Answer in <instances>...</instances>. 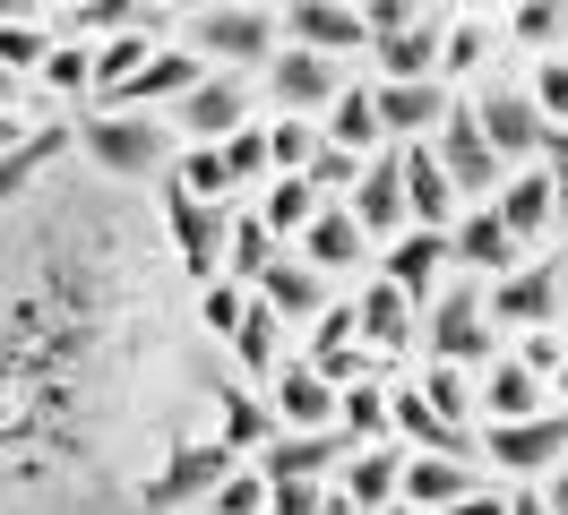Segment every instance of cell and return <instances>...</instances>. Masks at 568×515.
I'll use <instances>...</instances> for the list:
<instances>
[{
	"label": "cell",
	"mask_w": 568,
	"mask_h": 515,
	"mask_svg": "<svg viewBox=\"0 0 568 515\" xmlns=\"http://www.w3.org/2000/svg\"><path fill=\"white\" fill-rule=\"evenodd\" d=\"M164 224L181 240V267L199 275V292L215 284V267L233 258V224H224V206H199L190 189H164Z\"/></svg>",
	"instance_id": "cell-4"
},
{
	"label": "cell",
	"mask_w": 568,
	"mask_h": 515,
	"mask_svg": "<svg viewBox=\"0 0 568 515\" xmlns=\"http://www.w3.org/2000/svg\"><path fill=\"white\" fill-rule=\"evenodd\" d=\"M448 249H457L465 267H483L491 284H499V275H517V240H508V224H499L491 206H465L457 233H448Z\"/></svg>",
	"instance_id": "cell-21"
},
{
	"label": "cell",
	"mask_w": 568,
	"mask_h": 515,
	"mask_svg": "<svg viewBox=\"0 0 568 515\" xmlns=\"http://www.w3.org/2000/svg\"><path fill=\"white\" fill-rule=\"evenodd\" d=\"M371 112H379V130H396V137H414V146H423V130L448 121V86H439V78H423V86H379Z\"/></svg>",
	"instance_id": "cell-20"
},
{
	"label": "cell",
	"mask_w": 568,
	"mask_h": 515,
	"mask_svg": "<svg viewBox=\"0 0 568 515\" xmlns=\"http://www.w3.org/2000/svg\"><path fill=\"white\" fill-rule=\"evenodd\" d=\"M354 336H362V343H379V352H396V343L414 336V301H405L396 284H371V292L354 301Z\"/></svg>",
	"instance_id": "cell-26"
},
{
	"label": "cell",
	"mask_w": 568,
	"mask_h": 515,
	"mask_svg": "<svg viewBox=\"0 0 568 515\" xmlns=\"http://www.w3.org/2000/svg\"><path fill=\"white\" fill-rule=\"evenodd\" d=\"M224 473H242V464H233L215 439L173 446V455L146 473V515H173V507H190V498H215V490H224Z\"/></svg>",
	"instance_id": "cell-2"
},
{
	"label": "cell",
	"mask_w": 568,
	"mask_h": 515,
	"mask_svg": "<svg viewBox=\"0 0 568 515\" xmlns=\"http://www.w3.org/2000/svg\"><path fill=\"white\" fill-rule=\"evenodd\" d=\"M336 455H345L336 430H320V439H284V430H276V446L258 455V473H267V481H320Z\"/></svg>",
	"instance_id": "cell-27"
},
{
	"label": "cell",
	"mask_w": 568,
	"mask_h": 515,
	"mask_svg": "<svg viewBox=\"0 0 568 515\" xmlns=\"http://www.w3.org/2000/svg\"><path fill=\"white\" fill-rule=\"evenodd\" d=\"M267 412H276L284 439H320V430H336V378H320L311 361H302V370L276 378V404Z\"/></svg>",
	"instance_id": "cell-12"
},
{
	"label": "cell",
	"mask_w": 568,
	"mask_h": 515,
	"mask_svg": "<svg viewBox=\"0 0 568 515\" xmlns=\"http://www.w3.org/2000/svg\"><path fill=\"white\" fill-rule=\"evenodd\" d=\"M78 137H87V155L104 172H121V181H146V172H164V121H139V112H95V121H78Z\"/></svg>",
	"instance_id": "cell-1"
},
{
	"label": "cell",
	"mask_w": 568,
	"mask_h": 515,
	"mask_svg": "<svg viewBox=\"0 0 568 515\" xmlns=\"http://www.w3.org/2000/svg\"><path fill=\"white\" fill-rule=\"evenodd\" d=\"M199 78H207V69H199V52H155V61H146L139 78H130V86L104 103V112H146V103H181L190 86H199Z\"/></svg>",
	"instance_id": "cell-19"
},
{
	"label": "cell",
	"mask_w": 568,
	"mask_h": 515,
	"mask_svg": "<svg viewBox=\"0 0 568 515\" xmlns=\"http://www.w3.org/2000/svg\"><path fill=\"white\" fill-rule=\"evenodd\" d=\"M173 189H190L199 206H224V198H233V172H224L215 146H190V155L173 164Z\"/></svg>",
	"instance_id": "cell-37"
},
{
	"label": "cell",
	"mask_w": 568,
	"mask_h": 515,
	"mask_svg": "<svg viewBox=\"0 0 568 515\" xmlns=\"http://www.w3.org/2000/svg\"><path fill=\"white\" fill-rule=\"evenodd\" d=\"M388 515H414V507H388Z\"/></svg>",
	"instance_id": "cell-58"
},
{
	"label": "cell",
	"mask_w": 568,
	"mask_h": 515,
	"mask_svg": "<svg viewBox=\"0 0 568 515\" xmlns=\"http://www.w3.org/2000/svg\"><path fill=\"white\" fill-rule=\"evenodd\" d=\"M320 515H362V507L345 498V490H327V498H320Z\"/></svg>",
	"instance_id": "cell-55"
},
{
	"label": "cell",
	"mask_w": 568,
	"mask_h": 515,
	"mask_svg": "<svg viewBox=\"0 0 568 515\" xmlns=\"http://www.w3.org/2000/svg\"><path fill=\"white\" fill-rule=\"evenodd\" d=\"M258 481H267V473H258ZM320 498H327L320 481H267V515H320Z\"/></svg>",
	"instance_id": "cell-46"
},
{
	"label": "cell",
	"mask_w": 568,
	"mask_h": 515,
	"mask_svg": "<svg viewBox=\"0 0 568 515\" xmlns=\"http://www.w3.org/2000/svg\"><path fill=\"white\" fill-rule=\"evenodd\" d=\"M430 155H439V172L457 181V198L491 206V189H499V155L483 146V130H474V103H448V121H439V137H430Z\"/></svg>",
	"instance_id": "cell-3"
},
{
	"label": "cell",
	"mask_w": 568,
	"mask_h": 515,
	"mask_svg": "<svg viewBox=\"0 0 568 515\" xmlns=\"http://www.w3.org/2000/svg\"><path fill=\"white\" fill-rule=\"evenodd\" d=\"M311 164H320V130L311 121H276L267 130V172L276 181H311Z\"/></svg>",
	"instance_id": "cell-35"
},
{
	"label": "cell",
	"mask_w": 568,
	"mask_h": 515,
	"mask_svg": "<svg viewBox=\"0 0 568 515\" xmlns=\"http://www.w3.org/2000/svg\"><path fill=\"white\" fill-rule=\"evenodd\" d=\"M43 78H52L61 95H78V86H95V52H87V43H52V61H43Z\"/></svg>",
	"instance_id": "cell-44"
},
{
	"label": "cell",
	"mask_w": 568,
	"mask_h": 515,
	"mask_svg": "<svg viewBox=\"0 0 568 515\" xmlns=\"http://www.w3.org/2000/svg\"><path fill=\"white\" fill-rule=\"evenodd\" d=\"M423 404L439 412V421H457V430H465V412H474V387H465V370H439V361H430V370H423Z\"/></svg>",
	"instance_id": "cell-41"
},
{
	"label": "cell",
	"mask_w": 568,
	"mask_h": 515,
	"mask_svg": "<svg viewBox=\"0 0 568 515\" xmlns=\"http://www.w3.org/2000/svg\"><path fill=\"white\" fill-rule=\"evenodd\" d=\"M354 258H362L354 206H320V224L302 233V267H311V275H336V267H354Z\"/></svg>",
	"instance_id": "cell-23"
},
{
	"label": "cell",
	"mask_w": 568,
	"mask_h": 515,
	"mask_svg": "<svg viewBox=\"0 0 568 515\" xmlns=\"http://www.w3.org/2000/svg\"><path fill=\"white\" fill-rule=\"evenodd\" d=\"M327 137H336V155H345V164H354V155H371V146H379V112H371V95H362V86H345V95L327 103Z\"/></svg>",
	"instance_id": "cell-30"
},
{
	"label": "cell",
	"mask_w": 568,
	"mask_h": 515,
	"mask_svg": "<svg viewBox=\"0 0 568 515\" xmlns=\"http://www.w3.org/2000/svg\"><path fill=\"white\" fill-rule=\"evenodd\" d=\"M483 455L499 473H560L568 464V421L542 412V421H508V430H483Z\"/></svg>",
	"instance_id": "cell-7"
},
{
	"label": "cell",
	"mask_w": 568,
	"mask_h": 515,
	"mask_svg": "<svg viewBox=\"0 0 568 515\" xmlns=\"http://www.w3.org/2000/svg\"><path fill=\"white\" fill-rule=\"evenodd\" d=\"M508 34H517V43H551V34H560V9L526 0V9H508Z\"/></svg>",
	"instance_id": "cell-48"
},
{
	"label": "cell",
	"mask_w": 568,
	"mask_h": 515,
	"mask_svg": "<svg viewBox=\"0 0 568 515\" xmlns=\"http://www.w3.org/2000/svg\"><path fill=\"white\" fill-rule=\"evenodd\" d=\"M430 61H439V27H430V18H414L405 34H388V43H379V69H388V86H423Z\"/></svg>",
	"instance_id": "cell-29"
},
{
	"label": "cell",
	"mask_w": 568,
	"mask_h": 515,
	"mask_svg": "<svg viewBox=\"0 0 568 515\" xmlns=\"http://www.w3.org/2000/svg\"><path fill=\"white\" fill-rule=\"evenodd\" d=\"M483 61V27H448L439 34V69H474Z\"/></svg>",
	"instance_id": "cell-49"
},
{
	"label": "cell",
	"mask_w": 568,
	"mask_h": 515,
	"mask_svg": "<svg viewBox=\"0 0 568 515\" xmlns=\"http://www.w3.org/2000/svg\"><path fill=\"white\" fill-rule=\"evenodd\" d=\"M491 215L508 224V240H534L542 224H551V172H517V181H499Z\"/></svg>",
	"instance_id": "cell-25"
},
{
	"label": "cell",
	"mask_w": 568,
	"mask_h": 515,
	"mask_svg": "<svg viewBox=\"0 0 568 515\" xmlns=\"http://www.w3.org/2000/svg\"><path fill=\"white\" fill-rule=\"evenodd\" d=\"M405 224L414 233H457V181L439 172L430 146H405Z\"/></svg>",
	"instance_id": "cell-13"
},
{
	"label": "cell",
	"mask_w": 568,
	"mask_h": 515,
	"mask_svg": "<svg viewBox=\"0 0 568 515\" xmlns=\"http://www.w3.org/2000/svg\"><path fill=\"white\" fill-rule=\"evenodd\" d=\"M542 507H551V515H568V464L551 473V490H542Z\"/></svg>",
	"instance_id": "cell-53"
},
{
	"label": "cell",
	"mask_w": 568,
	"mask_h": 515,
	"mask_svg": "<svg viewBox=\"0 0 568 515\" xmlns=\"http://www.w3.org/2000/svg\"><path fill=\"white\" fill-rule=\"evenodd\" d=\"M388 430H405L423 455H448V464H465V446H474V430H457L423 404V387H388Z\"/></svg>",
	"instance_id": "cell-17"
},
{
	"label": "cell",
	"mask_w": 568,
	"mask_h": 515,
	"mask_svg": "<svg viewBox=\"0 0 568 515\" xmlns=\"http://www.w3.org/2000/svg\"><path fill=\"white\" fill-rule=\"evenodd\" d=\"M474 130H483V146H491L499 164H526V155L551 146V121L534 112V95H508V86L474 103Z\"/></svg>",
	"instance_id": "cell-5"
},
{
	"label": "cell",
	"mask_w": 568,
	"mask_h": 515,
	"mask_svg": "<svg viewBox=\"0 0 568 515\" xmlns=\"http://www.w3.org/2000/svg\"><path fill=\"white\" fill-rule=\"evenodd\" d=\"M448 258H457L448 233H405L388 249V275H379V284H396L405 301H430V292H439V275H448Z\"/></svg>",
	"instance_id": "cell-18"
},
{
	"label": "cell",
	"mask_w": 568,
	"mask_h": 515,
	"mask_svg": "<svg viewBox=\"0 0 568 515\" xmlns=\"http://www.w3.org/2000/svg\"><path fill=\"white\" fill-rule=\"evenodd\" d=\"M362 27H371V43H388V34L414 27V9H405V0H371V9H362Z\"/></svg>",
	"instance_id": "cell-50"
},
{
	"label": "cell",
	"mask_w": 568,
	"mask_h": 515,
	"mask_svg": "<svg viewBox=\"0 0 568 515\" xmlns=\"http://www.w3.org/2000/svg\"><path fill=\"white\" fill-rule=\"evenodd\" d=\"M0 95H9V69H0Z\"/></svg>",
	"instance_id": "cell-57"
},
{
	"label": "cell",
	"mask_w": 568,
	"mask_h": 515,
	"mask_svg": "<svg viewBox=\"0 0 568 515\" xmlns=\"http://www.w3.org/2000/svg\"><path fill=\"white\" fill-rule=\"evenodd\" d=\"M508 515H551V507H542V490H517V498H508Z\"/></svg>",
	"instance_id": "cell-54"
},
{
	"label": "cell",
	"mask_w": 568,
	"mask_h": 515,
	"mask_svg": "<svg viewBox=\"0 0 568 515\" xmlns=\"http://www.w3.org/2000/svg\"><path fill=\"white\" fill-rule=\"evenodd\" d=\"M215 155H224V172H233V189H242V181H258V172H267V130H233L224 137V146H215Z\"/></svg>",
	"instance_id": "cell-42"
},
{
	"label": "cell",
	"mask_w": 568,
	"mask_h": 515,
	"mask_svg": "<svg viewBox=\"0 0 568 515\" xmlns=\"http://www.w3.org/2000/svg\"><path fill=\"white\" fill-rule=\"evenodd\" d=\"M9 146H27V137H18V121H9V112H0V155H9Z\"/></svg>",
	"instance_id": "cell-56"
},
{
	"label": "cell",
	"mask_w": 568,
	"mask_h": 515,
	"mask_svg": "<svg viewBox=\"0 0 568 515\" xmlns=\"http://www.w3.org/2000/svg\"><path fill=\"white\" fill-rule=\"evenodd\" d=\"M560 318V258L551 267H517V275H499L491 284V327H551Z\"/></svg>",
	"instance_id": "cell-11"
},
{
	"label": "cell",
	"mask_w": 568,
	"mask_h": 515,
	"mask_svg": "<svg viewBox=\"0 0 568 515\" xmlns=\"http://www.w3.org/2000/svg\"><path fill=\"white\" fill-rule=\"evenodd\" d=\"M258 224H267L276 240H302L311 224H320V189H311V181H276L267 206H258Z\"/></svg>",
	"instance_id": "cell-34"
},
{
	"label": "cell",
	"mask_w": 568,
	"mask_h": 515,
	"mask_svg": "<svg viewBox=\"0 0 568 515\" xmlns=\"http://www.w3.org/2000/svg\"><path fill=\"white\" fill-rule=\"evenodd\" d=\"M448 515H508V498H499V490H474V498H457Z\"/></svg>",
	"instance_id": "cell-52"
},
{
	"label": "cell",
	"mask_w": 568,
	"mask_h": 515,
	"mask_svg": "<svg viewBox=\"0 0 568 515\" xmlns=\"http://www.w3.org/2000/svg\"><path fill=\"white\" fill-rule=\"evenodd\" d=\"M52 61V34L36 27V9H18V18H0V69L18 78V69H43Z\"/></svg>",
	"instance_id": "cell-38"
},
{
	"label": "cell",
	"mask_w": 568,
	"mask_h": 515,
	"mask_svg": "<svg viewBox=\"0 0 568 515\" xmlns=\"http://www.w3.org/2000/svg\"><path fill=\"white\" fill-rule=\"evenodd\" d=\"M190 34H199V52H215V61H276V9H199L190 18Z\"/></svg>",
	"instance_id": "cell-6"
},
{
	"label": "cell",
	"mask_w": 568,
	"mask_h": 515,
	"mask_svg": "<svg viewBox=\"0 0 568 515\" xmlns=\"http://www.w3.org/2000/svg\"><path fill=\"white\" fill-rule=\"evenodd\" d=\"M52 155H61V130H36L27 146H9V155H0V198H18V189H27Z\"/></svg>",
	"instance_id": "cell-39"
},
{
	"label": "cell",
	"mask_w": 568,
	"mask_h": 515,
	"mask_svg": "<svg viewBox=\"0 0 568 515\" xmlns=\"http://www.w3.org/2000/svg\"><path fill=\"white\" fill-rule=\"evenodd\" d=\"M284 34H293V52H320V61H336V52H362V43H371L362 9H327V0H293V9H284Z\"/></svg>",
	"instance_id": "cell-14"
},
{
	"label": "cell",
	"mask_w": 568,
	"mask_h": 515,
	"mask_svg": "<svg viewBox=\"0 0 568 515\" xmlns=\"http://www.w3.org/2000/svg\"><path fill=\"white\" fill-rule=\"evenodd\" d=\"M354 224H362V240H371V233H396V240H405V155H371V164H362Z\"/></svg>",
	"instance_id": "cell-16"
},
{
	"label": "cell",
	"mask_w": 568,
	"mask_h": 515,
	"mask_svg": "<svg viewBox=\"0 0 568 515\" xmlns=\"http://www.w3.org/2000/svg\"><path fill=\"white\" fill-rule=\"evenodd\" d=\"M517 361H526L534 378H542V370H568V352H560V336H526V352H517Z\"/></svg>",
	"instance_id": "cell-51"
},
{
	"label": "cell",
	"mask_w": 568,
	"mask_h": 515,
	"mask_svg": "<svg viewBox=\"0 0 568 515\" xmlns=\"http://www.w3.org/2000/svg\"><path fill=\"white\" fill-rule=\"evenodd\" d=\"M396 473H405V455H388V446H362L354 464H345V498H354L362 515H388V507H396Z\"/></svg>",
	"instance_id": "cell-28"
},
{
	"label": "cell",
	"mask_w": 568,
	"mask_h": 515,
	"mask_svg": "<svg viewBox=\"0 0 568 515\" xmlns=\"http://www.w3.org/2000/svg\"><path fill=\"white\" fill-rule=\"evenodd\" d=\"M534 112L551 121V130H568V69L542 61V78H534Z\"/></svg>",
	"instance_id": "cell-47"
},
{
	"label": "cell",
	"mask_w": 568,
	"mask_h": 515,
	"mask_svg": "<svg viewBox=\"0 0 568 515\" xmlns=\"http://www.w3.org/2000/svg\"><path fill=\"white\" fill-rule=\"evenodd\" d=\"M207 507H215V515H267V481H258V464L224 473V490H215Z\"/></svg>",
	"instance_id": "cell-43"
},
{
	"label": "cell",
	"mask_w": 568,
	"mask_h": 515,
	"mask_svg": "<svg viewBox=\"0 0 568 515\" xmlns=\"http://www.w3.org/2000/svg\"><path fill=\"white\" fill-rule=\"evenodd\" d=\"M242 309H250V301H242V284H224V275H215L207 292H199V318H207L224 343H233V327H242Z\"/></svg>",
	"instance_id": "cell-45"
},
{
	"label": "cell",
	"mask_w": 568,
	"mask_h": 515,
	"mask_svg": "<svg viewBox=\"0 0 568 515\" xmlns=\"http://www.w3.org/2000/svg\"><path fill=\"white\" fill-rule=\"evenodd\" d=\"M250 121V95H242V78H199L190 95L173 103V130L190 137V146H224V137Z\"/></svg>",
	"instance_id": "cell-9"
},
{
	"label": "cell",
	"mask_w": 568,
	"mask_h": 515,
	"mask_svg": "<svg viewBox=\"0 0 568 515\" xmlns=\"http://www.w3.org/2000/svg\"><path fill=\"white\" fill-rule=\"evenodd\" d=\"M267 95H276L284 121H311V112H327V103L345 95V78H336V61H320V52H276V61H267Z\"/></svg>",
	"instance_id": "cell-8"
},
{
	"label": "cell",
	"mask_w": 568,
	"mask_h": 515,
	"mask_svg": "<svg viewBox=\"0 0 568 515\" xmlns=\"http://www.w3.org/2000/svg\"><path fill=\"white\" fill-rule=\"evenodd\" d=\"M457 498H474V473H465V464H448V455H405V473H396V507L448 515Z\"/></svg>",
	"instance_id": "cell-15"
},
{
	"label": "cell",
	"mask_w": 568,
	"mask_h": 515,
	"mask_svg": "<svg viewBox=\"0 0 568 515\" xmlns=\"http://www.w3.org/2000/svg\"><path fill=\"white\" fill-rule=\"evenodd\" d=\"M430 361H439V370L491 361V309L474 301V292H448V301L430 309Z\"/></svg>",
	"instance_id": "cell-10"
},
{
	"label": "cell",
	"mask_w": 568,
	"mask_h": 515,
	"mask_svg": "<svg viewBox=\"0 0 568 515\" xmlns=\"http://www.w3.org/2000/svg\"><path fill=\"white\" fill-rule=\"evenodd\" d=\"M276 309L267 301H250L242 309V327H233V361H242V378H276Z\"/></svg>",
	"instance_id": "cell-33"
},
{
	"label": "cell",
	"mask_w": 568,
	"mask_h": 515,
	"mask_svg": "<svg viewBox=\"0 0 568 515\" xmlns=\"http://www.w3.org/2000/svg\"><path fill=\"white\" fill-rule=\"evenodd\" d=\"M336 430L345 439H388V387H336Z\"/></svg>",
	"instance_id": "cell-36"
},
{
	"label": "cell",
	"mask_w": 568,
	"mask_h": 515,
	"mask_svg": "<svg viewBox=\"0 0 568 515\" xmlns=\"http://www.w3.org/2000/svg\"><path fill=\"white\" fill-rule=\"evenodd\" d=\"M224 267L242 275V284H258V275L276 267V233H267L258 215H250V224H233V258H224Z\"/></svg>",
	"instance_id": "cell-40"
},
{
	"label": "cell",
	"mask_w": 568,
	"mask_h": 515,
	"mask_svg": "<svg viewBox=\"0 0 568 515\" xmlns=\"http://www.w3.org/2000/svg\"><path fill=\"white\" fill-rule=\"evenodd\" d=\"M258 301L276 309V318H327V284L302 258H276V267L258 275Z\"/></svg>",
	"instance_id": "cell-24"
},
{
	"label": "cell",
	"mask_w": 568,
	"mask_h": 515,
	"mask_svg": "<svg viewBox=\"0 0 568 515\" xmlns=\"http://www.w3.org/2000/svg\"><path fill=\"white\" fill-rule=\"evenodd\" d=\"M215 446H224L233 464H242L250 446L267 455V446H276V412L258 404V395H224V430H215Z\"/></svg>",
	"instance_id": "cell-31"
},
{
	"label": "cell",
	"mask_w": 568,
	"mask_h": 515,
	"mask_svg": "<svg viewBox=\"0 0 568 515\" xmlns=\"http://www.w3.org/2000/svg\"><path fill=\"white\" fill-rule=\"evenodd\" d=\"M146 27H155V18H146ZM146 27H121L112 43H95V95H104V103L121 95V86H130L146 61H155V52H146Z\"/></svg>",
	"instance_id": "cell-32"
},
{
	"label": "cell",
	"mask_w": 568,
	"mask_h": 515,
	"mask_svg": "<svg viewBox=\"0 0 568 515\" xmlns=\"http://www.w3.org/2000/svg\"><path fill=\"white\" fill-rule=\"evenodd\" d=\"M474 404L491 412V430H508V421H542V378H534L526 361H491V378H483Z\"/></svg>",
	"instance_id": "cell-22"
}]
</instances>
